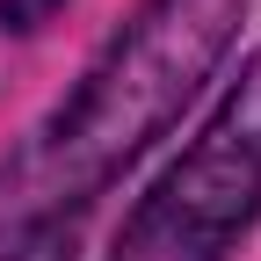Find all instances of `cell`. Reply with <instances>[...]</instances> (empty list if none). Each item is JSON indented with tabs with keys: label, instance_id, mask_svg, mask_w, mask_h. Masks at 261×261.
Wrapping results in <instances>:
<instances>
[{
	"label": "cell",
	"instance_id": "cell-1",
	"mask_svg": "<svg viewBox=\"0 0 261 261\" xmlns=\"http://www.w3.org/2000/svg\"><path fill=\"white\" fill-rule=\"evenodd\" d=\"M240 15L247 0H138L80 87L22 138L15 160H0V261H22L37 240L73 225L196 102L225 44L240 37Z\"/></svg>",
	"mask_w": 261,
	"mask_h": 261
},
{
	"label": "cell",
	"instance_id": "cell-2",
	"mask_svg": "<svg viewBox=\"0 0 261 261\" xmlns=\"http://www.w3.org/2000/svg\"><path fill=\"white\" fill-rule=\"evenodd\" d=\"M261 218V51L240 65L211 123L167 160L109 261H225Z\"/></svg>",
	"mask_w": 261,
	"mask_h": 261
},
{
	"label": "cell",
	"instance_id": "cell-3",
	"mask_svg": "<svg viewBox=\"0 0 261 261\" xmlns=\"http://www.w3.org/2000/svg\"><path fill=\"white\" fill-rule=\"evenodd\" d=\"M58 8H65V0H0V22H8V29H44Z\"/></svg>",
	"mask_w": 261,
	"mask_h": 261
}]
</instances>
